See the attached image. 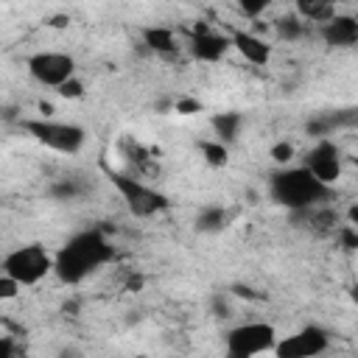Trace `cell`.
<instances>
[{
	"label": "cell",
	"mask_w": 358,
	"mask_h": 358,
	"mask_svg": "<svg viewBox=\"0 0 358 358\" xmlns=\"http://www.w3.org/2000/svg\"><path fill=\"white\" fill-rule=\"evenodd\" d=\"M115 255V249L109 246L106 235L101 229H84L78 235H73L59 255L53 257V271L62 282L67 285H78L84 277H90L98 266L109 263Z\"/></svg>",
	"instance_id": "obj_1"
},
{
	"label": "cell",
	"mask_w": 358,
	"mask_h": 358,
	"mask_svg": "<svg viewBox=\"0 0 358 358\" xmlns=\"http://www.w3.org/2000/svg\"><path fill=\"white\" fill-rule=\"evenodd\" d=\"M268 193H271V199L280 207H288V210L313 207V204H319V201H324V199L333 196L330 185L319 182L305 165L277 171L271 176V182H268Z\"/></svg>",
	"instance_id": "obj_2"
},
{
	"label": "cell",
	"mask_w": 358,
	"mask_h": 358,
	"mask_svg": "<svg viewBox=\"0 0 358 358\" xmlns=\"http://www.w3.org/2000/svg\"><path fill=\"white\" fill-rule=\"evenodd\" d=\"M20 126L45 148L59 151V154H78L87 143V131L78 123H59L48 117H25Z\"/></svg>",
	"instance_id": "obj_3"
},
{
	"label": "cell",
	"mask_w": 358,
	"mask_h": 358,
	"mask_svg": "<svg viewBox=\"0 0 358 358\" xmlns=\"http://www.w3.org/2000/svg\"><path fill=\"white\" fill-rule=\"evenodd\" d=\"M53 271V257L48 255L45 246L39 243H28V246H17L3 257V274L14 277L20 285H36L39 280H45Z\"/></svg>",
	"instance_id": "obj_4"
},
{
	"label": "cell",
	"mask_w": 358,
	"mask_h": 358,
	"mask_svg": "<svg viewBox=\"0 0 358 358\" xmlns=\"http://www.w3.org/2000/svg\"><path fill=\"white\" fill-rule=\"evenodd\" d=\"M109 182L117 187V193L123 196L129 213L137 215V218H151V215H157V213H162V210L168 207V199H165L159 190L143 185V182L134 179V176L109 171Z\"/></svg>",
	"instance_id": "obj_5"
},
{
	"label": "cell",
	"mask_w": 358,
	"mask_h": 358,
	"mask_svg": "<svg viewBox=\"0 0 358 358\" xmlns=\"http://www.w3.org/2000/svg\"><path fill=\"white\" fill-rule=\"evenodd\" d=\"M277 341V330L266 322H246L227 333V352L232 358H252L271 352Z\"/></svg>",
	"instance_id": "obj_6"
},
{
	"label": "cell",
	"mask_w": 358,
	"mask_h": 358,
	"mask_svg": "<svg viewBox=\"0 0 358 358\" xmlns=\"http://www.w3.org/2000/svg\"><path fill=\"white\" fill-rule=\"evenodd\" d=\"M330 347V333L319 324H308L294 336H285L282 341H274V355L277 358H313L322 355Z\"/></svg>",
	"instance_id": "obj_7"
},
{
	"label": "cell",
	"mask_w": 358,
	"mask_h": 358,
	"mask_svg": "<svg viewBox=\"0 0 358 358\" xmlns=\"http://www.w3.org/2000/svg\"><path fill=\"white\" fill-rule=\"evenodd\" d=\"M28 73L45 84V87H59L62 81H67L70 76H76V62L67 53L59 50H42L28 56Z\"/></svg>",
	"instance_id": "obj_8"
},
{
	"label": "cell",
	"mask_w": 358,
	"mask_h": 358,
	"mask_svg": "<svg viewBox=\"0 0 358 358\" xmlns=\"http://www.w3.org/2000/svg\"><path fill=\"white\" fill-rule=\"evenodd\" d=\"M319 182H324V185H336V179L341 176V157H338V148L330 143V140H324V137H319V143L308 151V157H305V162H302Z\"/></svg>",
	"instance_id": "obj_9"
},
{
	"label": "cell",
	"mask_w": 358,
	"mask_h": 358,
	"mask_svg": "<svg viewBox=\"0 0 358 358\" xmlns=\"http://www.w3.org/2000/svg\"><path fill=\"white\" fill-rule=\"evenodd\" d=\"M187 48H190V56L196 62H221L232 45H229V36H221V34L207 31L204 25H196Z\"/></svg>",
	"instance_id": "obj_10"
},
{
	"label": "cell",
	"mask_w": 358,
	"mask_h": 358,
	"mask_svg": "<svg viewBox=\"0 0 358 358\" xmlns=\"http://www.w3.org/2000/svg\"><path fill=\"white\" fill-rule=\"evenodd\" d=\"M319 36L330 48H352L358 42V20L352 14H333L322 22Z\"/></svg>",
	"instance_id": "obj_11"
},
{
	"label": "cell",
	"mask_w": 358,
	"mask_h": 358,
	"mask_svg": "<svg viewBox=\"0 0 358 358\" xmlns=\"http://www.w3.org/2000/svg\"><path fill=\"white\" fill-rule=\"evenodd\" d=\"M229 45H232L246 62H252V64H257V67L268 64V59H271V48H268L260 36H255V34H249V31L232 28V31H229Z\"/></svg>",
	"instance_id": "obj_12"
},
{
	"label": "cell",
	"mask_w": 358,
	"mask_h": 358,
	"mask_svg": "<svg viewBox=\"0 0 358 358\" xmlns=\"http://www.w3.org/2000/svg\"><path fill=\"white\" fill-rule=\"evenodd\" d=\"M143 45L154 53H162V56H173L179 50V42L173 36L171 28H162V25H151V28H143Z\"/></svg>",
	"instance_id": "obj_13"
},
{
	"label": "cell",
	"mask_w": 358,
	"mask_h": 358,
	"mask_svg": "<svg viewBox=\"0 0 358 358\" xmlns=\"http://www.w3.org/2000/svg\"><path fill=\"white\" fill-rule=\"evenodd\" d=\"M296 11L302 20H310V22H324L336 14V6L338 0H294Z\"/></svg>",
	"instance_id": "obj_14"
},
{
	"label": "cell",
	"mask_w": 358,
	"mask_h": 358,
	"mask_svg": "<svg viewBox=\"0 0 358 358\" xmlns=\"http://www.w3.org/2000/svg\"><path fill=\"white\" fill-rule=\"evenodd\" d=\"M241 123H243V117L238 112H218L210 120V126H213V131H215V137L221 143H232L238 137V131H241Z\"/></svg>",
	"instance_id": "obj_15"
},
{
	"label": "cell",
	"mask_w": 358,
	"mask_h": 358,
	"mask_svg": "<svg viewBox=\"0 0 358 358\" xmlns=\"http://www.w3.org/2000/svg\"><path fill=\"white\" fill-rule=\"evenodd\" d=\"M229 221V213L218 204H207L199 215H196V229L199 232H221Z\"/></svg>",
	"instance_id": "obj_16"
},
{
	"label": "cell",
	"mask_w": 358,
	"mask_h": 358,
	"mask_svg": "<svg viewBox=\"0 0 358 358\" xmlns=\"http://www.w3.org/2000/svg\"><path fill=\"white\" fill-rule=\"evenodd\" d=\"M274 31H277V36H280V39H285V42H296V39H302L305 25H302V20H299V17L285 14V17L274 20Z\"/></svg>",
	"instance_id": "obj_17"
},
{
	"label": "cell",
	"mask_w": 358,
	"mask_h": 358,
	"mask_svg": "<svg viewBox=\"0 0 358 358\" xmlns=\"http://www.w3.org/2000/svg\"><path fill=\"white\" fill-rule=\"evenodd\" d=\"M201 154H204V159H207L210 165H215V168L227 165V159H229L227 143H221V140H204V143H201Z\"/></svg>",
	"instance_id": "obj_18"
},
{
	"label": "cell",
	"mask_w": 358,
	"mask_h": 358,
	"mask_svg": "<svg viewBox=\"0 0 358 358\" xmlns=\"http://www.w3.org/2000/svg\"><path fill=\"white\" fill-rule=\"evenodd\" d=\"M235 3H238V8H241V14H243V17L257 20V17L268 8V3H271V0H235Z\"/></svg>",
	"instance_id": "obj_19"
},
{
	"label": "cell",
	"mask_w": 358,
	"mask_h": 358,
	"mask_svg": "<svg viewBox=\"0 0 358 358\" xmlns=\"http://www.w3.org/2000/svg\"><path fill=\"white\" fill-rule=\"evenodd\" d=\"M56 92H59L62 98H70V101H73V98H81V95H84V84H81L76 76H70L67 81H62V84L56 87Z\"/></svg>",
	"instance_id": "obj_20"
},
{
	"label": "cell",
	"mask_w": 358,
	"mask_h": 358,
	"mask_svg": "<svg viewBox=\"0 0 358 358\" xmlns=\"http://www.w3.org/2000/svg\"><path fill=\"white\" fill-rule=\"evenodd\" d=\"M271 159L280 162V165H288V162L294 159V143H288V140L274 143V145H271Z\"/></svg>",
	"instance_id": "obj_21"
},
{
	"label": "cell",
	"mask_w": 358,
	"mask_h": 358,
	"mask_svg": "<svg viewBox=\"0 0 358 358\" xmlns=\"http://www.w3.org/2000/svg\"><path fill=\"white\" fill-rule=\"evenodd\" d=\"M20 282L14 280V277H8V274H0V299H14L17 294H20Z\"/></svg>",
	"instance_id": "obj_22"
},
{
	"label": "cell",
	"mask_w": 358,
	"mask_h": 358,
	"mask_svg": "<svg viewBox=\"0 0 358 358\" xmlns=\"http://www.w3.org/2000/svg\"><path fill=\"white\" fill-rule=\"evenodd\" d=\"M56 199H73V196H78L81 190L70 182V179H64V182H59V185H53V190H50Z\"/></svg>",
	"instance_id": "obj_23"
},
{
	"label": "cell",
	"mask_w": 358,
	"mask_h": 358,
	"mask_svg": "<svg viewBox=\"0 0 358 358\" xmlns=\"http://www.w3.org/2000/svg\"><path fill=\"white\" fill-rule=\"evenodd\" d=\"M173 109H176L179 115H196V112H201V103H199L196 98H179V101L173 103Z\"/></svg>",
	"instance_id": "obj_24"
},
{
	"label": "cell",
	"mask_w": 358,
	"mask_h": 358,
	"mask_svg": "<svg viewBox=\"0 0 358 358\" xmlns=\"http://www.w3.org/2000/svg\"><path fill=\"white\" fill-rule=\"evenodd\" d=\"M341 241H344V246H347V249H355V246H358V235H355V224H347V227L341 229Z\"/></svg>",
	"instance_id": "obj_25"
},
{
	"label": "cell",
	"mask_w": 358,
	"mask_h": 358,
	"mask_svg": "<svg viewBox=\"0 0 358 358\" xmlns=\"http://www.w3.org/2000/svg\"><path fill=\"white\" fill-rule=\"evenodd\" d=\"M213 310H215V316H221V319H227V316H232V308L227 305V299L218 294V296H213Z\"/></svg>",
	"instance_id": "obj_26"
},
{
	"label": "cell",
	"mask_w": 358,
	"mask_h": 358,
	"mask_svg": "<svg viewBox=\"0 0 358 358\" xmlns=\"http://www.w3.org/2000/svg\"><path fill=\"white\" fill-rule=\"evenodd\" d=\"M17 352V344L8 336H0V358H11Z\"/></svg>",
	"instance_id": "obj_27"
},
{
	"label": "cell",
	"mask_w": 358,
	"mask_h": 358,
	"mask_svg": "<svg viewBox=\"0 0 358 358\" xmlns=\"http://www.w3.org/2000/svg\"><path fill=\"white\" fill-rule=\"evenodd\" d=\"M232 294L235 296H243V299H257V294L252 288H246V285H232Z\"/></svg>",
	"instance_id": "obj_28"
},
{
	"label": "cell",
	"mask_w": 358,
	"mask_h": 358,
	"mask_svg": "<svg viewBox=\"0 0 358 358\" xmlns=\"http://www.w3.org/2000/svg\"><path fill=\"white\" fill-rule=\"evenodd\" d=\"M67 22H70V17H67V14H56V17L50 20V25H53V28H64Z\"/></svg>",
	"instance_id": "obj_29"
},
{
	"label": "cell",
	"mask_w": 358,
	"mask_h": 358,
	"mask_svg": "<svg viewBox=\"0 0 358 358\" xmlns=\"http://www.w3.org/2000/svg\"><path fill=\"white\" fill-rule=\"evenodd\" d=\"M129 288H131V291L143 288V277H131V280H129Z\"/></svg>",
	"instance_id": "obj_30"
},
{
	"label": "cell",
	"mask_w": 358,
	"mask_h": 358,
	"mask_svg": "<svg viewBox=\"0 0 358 358\" xmlns=\"http://www.w3.org/2000/svg\"><path fill=\"white\" fill-rule=\"evenodd\" d=\"M355 221H358V207L352 204V207H350V224H355Z\"/></svg>",
	"instance_id": "obj_31"
},
{
	"label": "cell",
	"mask_w": 358,
	"mask_h": 358,
	"mask_svg": "<svg viewBox=\"0 0 358 358\" xmlns=\"http://www.w3.org/2000/svg\"><path fill=\"white\" fill-rule=\"evenodd\" d=\"M39 112H45V115H50V112H53V106H50V103H39Z\"/></svg>",
	"instance_id": "obj_32"
}]
</instances>
